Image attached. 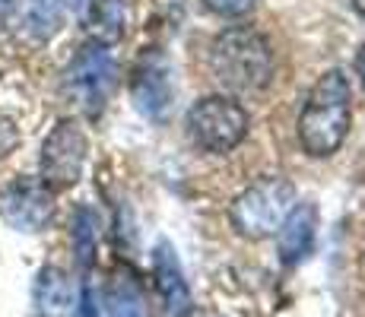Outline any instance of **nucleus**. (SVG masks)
I'll return each mask as SVG.
<instances>
[{
    "mask_svg": "<svg viewBox=\"0 0 365 317\" xmlns=\"http://www.w3.org/2000/svg\"><path fill=\"white\" fill-rule=\"evenodd\" d=\"M121 0H89L86 4V29L93 32V41L108 45V41L121 38Z\"/></svg>",
    "mask_w": 365,
    "mask_h": 317,
    "instance_id": "f8f14e48",
    "label": "nucleus"
},
{
    "mask_svg": "<svg viewBox=\"0 0 365 317\" xmlns=\"http://www.w3.org/2000/svg\"><path fill=\"white\" fill-rule=\"evenodd\" d=\"M80 317H99V311H96V295L93 289H83V298H80Z\"/></svg>",
    "mask_w": 365,
    "mask_h": 317,
    "instance_id": "f3484780",
    "label": "nucleus"
},
{
    "mask_svg": "<svg viewBox=\"0 0 365 317\" xmlns=\"http://www.w3.org/2000/svg\"><path fill=\"white\" fill-rule=\"evenodd\" d=\"M73 244H76V260L80 266H89L96 260V216L89 209L76 213V225H73Z\"/></svg>",
    "mask_w": 365,
    "mask_h": 317,
    "instance_id": "4468645a",
    "label": "nucleus"
},
{
    "mask_svg": "<svg viewBox=\"0 0 365 317\" xmlns=\"http://www.w3.org/2000/svg\"><path fill=\"white\" fill-rule=\"evenodd\" d=\"M80 301H76L73 283L64 270L45 266L38 270L32 286V317H76Z\"/></svg>",
    "mask_w": 365,
    "mask_h": 317,
    "instance_id": "1a4fd4ad",
    "label": "nucleus"
},
{
    "mask_svg": "<svg viewBox=\"0 0 365 317\" xmlns=\"http://www.w3.org/2000/svg\"><path fill=\"white\" fill-rule=\"evenodd\" d=\"M108 317H143V301H140L137 286L121 279L111 286L108 295Z\"/></svg>",
    "mask_w": 365,
    "mask_h": 317,
    "instance_id": "ddd939ff",
    "label": "nucleus"
},
{
    "mask_svg": "<svg viewBox=\"0 0 365 317\" xmlns=\"http://www.w3.org/2000/svg\"><path fill=\"white\" fill-rule=\"evenodd\" d=\"M210 70L235 93H257L273 80L270 41L251 26H229L210 48Z\"/></svg>",
    "mask_w": 365,
    "mask_h": 317,
    "instance_id": "f03ea898",
    "label": "nucleus"
},
{
    "mask_svg": "<svg viewBox=\"0 0 365 317\" xmlns=\"http://www.w3.org/2000/svg\"><path fill=\"white\" fill-rule=\"evenodd\" d=\"M296 207V187L283 178H261L232 203V225L245 238H267L283 225L289 209Z\"/></svg>",
    "mask_w": 365,
    "mask_h": 317,
    "instance_id": "7ed1b4c3",
    "label": "nucleus"
},
{
    "mask_svg": "<svg viewBox=\"0 0 365 317\" xmlns=\"http://www.w3.org/2000/svg\"><path fill=\"white\" fill-rule=\"evenodd\" d=\"M133 98H137V108L146 111L150 118H159V111L168 105V76L159 54L140 58L137 80H133Z\"/></svg>",
    "mask_w": 365,
    "mask_h": 317,
    "instance_id": "9b49d317",
    "label": "nucleus"
},
{
    "mask_svg": "<svg viewBox=\"0 0 365 317\" xmlns=\"http://www.w3.org/2000/svg\"><path fill=\"white\" fill-rule=\"evenodd\" d=\"M349 133V80L343 70H327L305 98L299 115V143L308 156L327 159Z\"/></svg>",
    "mask_w": 365,
    "mask_h": 317,
    "instance_id": "f257e3e1",
    "label": "nucleus"
},
{
    "mask_svg": "<svg viewBox=\"0 0 365 317\" xmlns=\"http://www.w3.org/2000/svg\"><path fill=\"white\" fill-rule=\"evenodd\" d=\"M89 140L76 121H58L51 127V133L41 143V185L51 190H67L83 178V165H86Z\"/></svg>",
    "mask_w": 365,
    "mask_h": 317,
    "instance_id": "39448f33",
    "label": "nucleus"
},
{
    "mask_svg": "<svg viewBox=\"0 0 365 317\" xmlns=\"http://www.w3.org/2000/svg\"><path fill=\"white\" fill-rule=\"evenodd\" d=\"M4 219L19 232H41L54 219V190L41 185V178H19L4 190L0 200Z\"/></svg>",
    "mask_w": 365,
    "mask_h": 317,
    "instance_id": "0eeeda50",
    "label": "nucleus"
},
{
    "mask_svg": "<svg viewBox=\"0 0 365 317\" xmlns=\"http://www.w3.org/2000/svg\"><path fill=\"white\" fill-rule=\"evenodd\" d=\"M16 146H19V127H16V121H13L10 115L0 111V159H6Z\"/></svg>",
    "mask_w": 365,
    "mask_h": 317,
    "instance_id": "dca6fc26",
    "label": "nucleus"
},
{
    "mask_svg": "<svg viewBox=\"0 0 365 317\" xmlns=\"http://www.w3.org/2000/svg\"><path fill=\"white\" fill-rule=\"evenodd\" d=\"M353 6H356V13L365 19V0H353Z\"/></svg>",
    "mask_w": 365,
    "mask_h": 317,
    "instance_id": "6ab92c4d",
    "label": "nucleus"
},
{
    "mask_svg": "<svg viewBox=\"0 0 365 317\" xmlns=\"http://www.w3.org/2000/svg\"><path fill=\"white\" fill-rule=\"evenodd\" d=\"M187 130L207 152H229L248 133V111L229 95H207L187 111Z\"/></svg>",
    "mask_w": 365,
    "mask_h": 317,
    "instance_id": "20e7f679",
    "label": "nucleus"
},
{
    "mask_svg": "<svg viewBox=\"0 0 365 317\" xmlns=\"http://www.w3.org/2000/svg\"><path fill=\"white\" fill-rule=\"evenodd\" d=\"M314 232H318V209L312 203L292 207L283 225L277 229V251L286 266H296L312 254L314 248Z\"/></svg>",
    "mask_w": 365,
    "mask_h": 317,
    "instance_id": "9d476101",
    "label": "nucleus"
},
{
    "mask_svg": "<svg viewBox=\"0 0 365 317\" xmlns=\"http://www.w3.org/2000/svg\"><path fill=\"white\" fill-rule=\"evenodd\" d=\"M203 4H207L216 16H245V13H251L261 0H203Z\"/></svg>",
    "mask_w": 365,
    "mask_h": 317,
    "instance_id": "2eb2a0df",
    "label": "nucleus"
},
{
    "mask_svg": "<svg viewBox=\"0 0 365 317\" xmlns=\"http://www.w3.org/2000/svg\"><path fill=\"white\" fill-rule=\"evenodd\" d=\"M13 4H16V0H0V10H10Z\"/></svg>",
    "mask_w": 365,
    "mask_h": 317,
    "instance_id": "aec40b11",
    "label": "nucleus"
},
{
    "mask_svg": "<svg viewBox=\"0 0 365 317\" xmlns=\"http://www.w3.org/2000/svg\"><path fill=\"white\" fill-rule=\"evenodd\" d=\"M356 73H359V80L365 86V45L359 48V54H356Z\"/></svg>",
    "mask_w": 365,
    "mask_h": 317,
    "instance_id": "a211bd4d",
    "label": "nucleus"
},
{
    "mask_svg": "<svg viewBox=\"0 0 365 317\" xmlns=\"http://www.w3.org/2000/svg\"><path fill=\"white\" fill-rule=\"evenodd\" d=\"M153 276H156L159 298H163V314L165 317H191L194 314V298L187 279L181 273V264L175 257L172 244L159 241L153 254Z\"/></svg>",
    "mask_w": 365,
    "mask_h": 317,
    "instance_id": "6e6552de",
    "label": "nucleus"
},
{
    "mask_svg": "<svg viewBox=\"0 0 365 317\" xmlns=\"http://www.w3.org/2000/svg\"><path fill=\"white\" fill-rule=\"evenodd\" d=\"M67 89L83 105V111L99 115L115 89V58H111L108 45L89 41L76 51L73 63L67 67Z\"/></svg>",
    "mask_w": 365,
    "mask_h": 317,
    "instance_id": "423d86ee",
    "label": "nucleus"
}]
</instances>
